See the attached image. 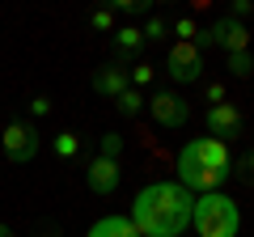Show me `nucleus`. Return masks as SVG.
<instances>
[{
    "instance_id": "nucleus-1",
    "label": "nucleus",
    "mask_w": 254,
    "mask_h": 237,
    "mask_svg": "<svg viewBox=\"0 0 254 237\" xmlns=\"http://www.w3.org/2000/svg\"><path fill=\"white\" fill-rule=\"evenodd\" d=\"M190 208H195V195L182 182H148L131 199L127 216L140 229V237H182L190 229Z\"/></svg>"
},
{
    "instance_id": "nucleus-2",
    "label": "nucleus",
    "mask_w": 254,
    "mask_h": 237,
    "mask_svg": "<svg viewBox=\"0 0 254 237\" xmlns=\"http://www.w3.org/2000/svg\"><path fill=\"white\" fill-rule=\"evenodd\" d=\"M229 165H233V157H229L225 140L195 136V140H187L182 153H178V182L187 186L190 195H195V191H199V195L220 191V186L229 182V174H233Z\"/></svg>"
},
{
    "instance_id": "nucleus-3",
    "label": "nucleus",
    "mask_w": 254,
    "mask_h": 237,
    "mask_svg": "<svg viewBox=\"0 0 254 237\" xmlns=\"http://www.w3.org/2000/svg\"><path fill=\"white\" fill-rule=\"evenodd\" d=\"M190 229H195L199 237H237V229H242V212H237V203L229 199L225 191L195 195Z\"/></svg>"
},
{
    "instance_id": "nucleus-4",
    "label": "nucleus",
    "mask_w": 254,
    "mask_h": 237,
    "mask_svg": "<svg viewBox=\"0 0 254 237\" xmlns=\"http://www.w3.org/2000/svg\"><path fill=\"white\" fill-rule=\"evenodd\" d=\"M38 148H43V136H38L34 123H26V118H13V123H4V131H0V153L9 157L13 165L34 161Z\"/></svg>"
},
{
    "instance_id": "nucleus-5",
    "label": "nucleus",
    "mask_w": 254,
    "mask_h": 237,
    "mask_svg": "<svg viewBox=\"0 0 254 237\" xmlns=\"http://www.w3.org/2000/svg\"><path fill=\"white\" fill-rule=\"evenodd\" d=\"M195 47H199V51H208V47H225V55H233V51H250V30H246V21L216 17L208 30H199Z\"/></svg>"
},
{
    "instance_id": "nucleus-6",
    "label": "nucleus",
    "mask_w": 254,
    "mask_h": 237,
    "mask_svg": "<svg viewBox=\"0 0 254 237\" xmlns=\"http://www.w3.org/2000/svg\"><path fill=\"white\" fill-rule=\"evenodd\" d=\"M148 115H153L157 127H165V131H178V127H187V123H190L187 98L174 93V89H157L153 98H148Z\"/></svg>"
},
{
    "instance_id": "nucleus-7",
    "label": "nucleus",
    "mask_w": 254,
    "mask_h": 237,
    "mask_svg": "<svg viewBox=\"0 0 254 237\" xmlns=\"http://www.w3.org/2000/svg\"><path fill=\"white\" fill-rule=\"evenodd\" d=\"M165 72L178 85H195L203 76V51L195 43H174L170 55H165Z\"/></svg>"
},
{
    "instance_id": "nucleus-8",
    "label": "nucleus",
    "mask_w": 254,
    "mask_h": 237,
    "mask_svg": "<svg viewBox=\"0 0 254 237\" xmlns=\"http://www.w3.org/2000/svg\"><path fill=\"white\" fill-rule=\"evenodd\" d=\"M203 123H208V136L225 140V144H229L233 136H242V131H246V118H242V110H237L233 102H220V106H208Z\"/></svg>"
},
{
    "instance_id": "nucleus-9",
    "label": "nucleus",
    "mask_w": 254,
    "mask_h": 237,
    "mask_svg": "<svg viewBox=\"0 0 254 237\" xmlns=\"http://www.w3.org/2000/svg\"><path fill=\"white\" fill-rule=\"evenodd\" d=\"M119 182H123V170H119V161L93 157V161L85 165V186H89L93 195H115Z\"/></svg>"
},
{
    "instance_id": "nucleus-10",
    "label": "nucleus",
    "mask_w": 254,
    "mask_h": 237,
    "mask_svg": "<svg viewBox=\"0 0 254 237\" xmlns=\"http://www.w3.org/2000/svg\"><path fill=\"white\" fill-rule=\"evenodd\" d=\"M123 89H131V76H127V64L110 59V64H102L98 72H93V93H102V98H110V102H115Z\"/></svg>"
},
{
    "instance_id": "nucleus-11",
    "label": "nucleus",
    "mask_w": 254,
    "mask_h": 237,
    "mask_svg": "<svg viewBox=\"0 0 254 237\" xmlns=\"http://www.w3.org/2000/svg\"><path fill=\"white\" fill-rule=\"evenodd\" d=\"M110 43H115L119 64H127L136 51H144V34H140V26H131V21H127V26H119L115 34H110Z\"/></svg>"
},
{
    "instance_id": "nucleus-12",
    "label": "nucleus",
    "mask_w": 254,
    "mask_h": 237,
    "mask_svg": "<svg viewBox=\"0 0 254 237\" xmlns=\"http://www.w3.org/2000/svg\"><path fill=\"white\" fill-rule=\"evenodd\" d=\"M85 237H140V229L131 225V216H119V212H110V216H102Z\"/></svg>"
},
{
    "instance_id": "nucleus-13",
    "label": "nucleus",
    "mask_w": 254,
    "mask_h": 237,
    "mask_svg": "<svg viewBox=\"0 0 254 237\" xmlns=\"http://www.w3.org/2000/svg\"><path fill=\"white\" fill-rule=\"evenodd\" d=\"M51 153L60 157V161H76V157H81V136H76V131H55Z\"/></svg>"
},
{
    "instance_id": "nucleus-14",
    "label": "nucleus",
    "mask_w": 254,
    "mask_h": 237,
    "mask_svg": "<svg viewBox=\"0 0 254 237\" xmlns=\"http://www.w3.org/2000/svg\"><path fill=\"white\" fill-rule=\"evenodd\" d=\"M115 110H119L123 118H136L140 110H144V93H140V89H123V93L115 98Z\"/></svg>"
},
{
    "instance_id": "nucleus-15",
    "label": "nucleus",
    "mask_w": 254,
    "mask_h": 237,
    "mask_svg": "<svg viewBox=\"0 0 254 237\" xmlns=\"http://www.w3.org/2000/svg\"><path fill=\"white\" fill-rule=\"evenodd\" d=\"M225 68H229V76L246 81V76H254V55L250 51H233V55H225Z\"/></svg>"
},
{
    "instance_id": "nucleus-16",
    "label": "nucleus",
    "mask_w": 254,
    "mask_h": 237,
    "mask_svg": "<svg viewBox=\"0 0 254 237\" xmlns=\"http://www.w3.org/2000/svg\"><path fill=\"white\" fill-rule=\"evenodd\" d=\"M170 34H178V43H195V38H199V21L190 17V13H178V17L170 21Z\"/></svg>"
},
{
    "instance_id": "nucleus-17",
    "label": "nucleus",
    "mask_w": 254,
    "mask_h": 237,
    "mask_svg": "<svg viewBox=\"0 0 254 237\" xmlns=\"http://www.w3.org/2000/svg\"><path fill=\"white\" fill-rule=\"evenodd\" d=\"M89 26L98 30V34H115V30H119V13L110 9V4H102V9L89 13Z\"/></svg>"
},
{
    "instance_id": "nucleus-18",
    "label": "nucleus",
    "mask_w": 254,
    "mask_h": 237,
    "mask_svg": "<svg viewBox=\"0 0 254 237\" xmlns=\"http://www.w3.org/2000/svg\"><path fill=\"white\" fill-rule=\"evenodd\" d=\"M140 34H144V43H165V34H170V21L153 13V17H148L144 26H140Z\"/></svg>"
},
{
    "instance_id": "nucleus-19",
    "label": "nucleus",
    "mask_w": 254,
    "mask_h": 237,
    "mask_svg": "<svg viewBox=\"0 0 254 237\" xmlns=\"http://www.w3.org/2000/svg\"><path fill=\"white\" fill-rule=\"evenodd\" d=\"M127 76H131V89H140V93H144L148 85H153L157 68H153V64H148V59H144V64H136V68H127Z\"/></svg>"
},
{
    "instance_id": "nucleus-20",
    "label": "nucleus",
    "mask_w": 254,
    "mask_h": 237,
    "mask_svg": "<svg viewBox=\"0 0 254 237\" xmlns=\"http://www.w3.org/2000/svg\"><path fill=\"white\" fill-rule=\"evenodd\" d=\"M119 153H123V136H119V131H106V136L98 140V157H106V161H119Z\"/></svg>"
},
{
    "instance_id": "nucleus-21",
    "label": "nucleus",
    "mask_w": 254,
    "mask_h": 237,
    "mask_svg": "<svg viewBox=\"0 0 254 237\" xmlns=\"http://www.w3.org/2000/svg\"><path fill=\"white\" fill-rule=\"evenodd\" d=\"M110 9H115L119 17H140V13H148L153 4H148V0H119V4H110Z\"/></svg>"
},
{
    "instance_id": "nucleus-22",
    "label": "nucleus",
    "mask_w": 254,
    "mask_h": 237,
    "mask_svg": "<svg viewBox=\"0 0 254 237\" xmlns=\"http://www.w3.org/2000/svg\"><path fill=\"white\" fill-rule=\"evenodd\" d=\"M225 17H233V21L254 17V0H229V13H225Z\"/></svg>"
},
{
    "instance_id": "nucleus-23",
    "label": "nucleus",
    "mask_w": 254,
    "mask_h": 237,
    "mask_svg": "<svg viewBox=\"0 0 254 237\" xmlns=\"http://www.w3.org/2000/svg\"><path fill=\"white\" fill-rule=\"evenodd\" d=\"M30 115L47 118V115H51V98H47V93H34V98H30Z\"/></svg>"
},
{
    "instance_id": "nucleus-24",
    "label": "nucleus",
    "mask_w": 254,
    "mask_h": 237,
    "mask_svg": "<svg viewBox=\"0 0 254 237\" xmlns=\"http://www.w3.org/2000/svg\"><path fill=\"white\" fill-rule=\"evenodd\" d=\"M203 98H208V106H220V102H229V98H225V81H208Z\"/></svg>"
},
{
    "instance_id": "nucleus-25",
    "label": "nucleus",
    "mask_w": 254,
    "mask_h": 237,
    "mask_svg": "<svg viewBox=\"0 0 254 237\" xmlns=\"http://www.w3.org/2000/svg\"><path fill=\"white\" fill-rule=\"evenodd\" d=\"M242 165L250 170V178H254V153H246V161H242Z\"/></svg>"
},
{
    "instance_id": "nucleus-26",
    "label": "nucleus",
    "mask_w": 254,
    "mask_h": 237,
    "mask_svg": "<svg viewBox=\"0 0 254 237\" xmlns=\"http://www.w3.org/2000/svg\"><path fill=\"white\" fill-rule=\"evenodd\" d=\"M0 237H13V229H9V225H0Z\"/></svg>"
},
{
    "instance_id": "nucleus-27",
    "label": "nucleus",
    "mask_w": 254,
    "mask_h": 237,
    "mask_svg": "<svg viewBox=\"0 0 254 237\" xmlns=\"http://www.w3.org/2000/svg\"><path fill=\"white\" fill-rule=\"evenodd\" d=\"M38 237H60V233H55V229H47V233H38Z\"/></svg>"
}]
</instances>
